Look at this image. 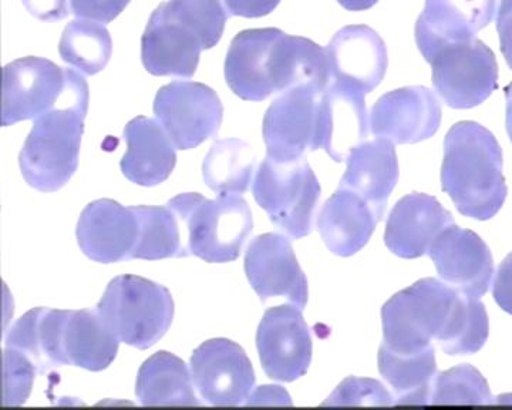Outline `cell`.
Returning <instances> with one entry per match:
<instances>
[{
  "mask_svg": "<svg viewBox=\"0 0 512 410\" xmlns=\"http://www.w3.org/2000/svg\"><path fill=\"white\" fill-rule=\"evenodd\" d=\"M441 187L466 217L485 221L501 210L507 198L503 150L490 130L476 122L448 130Z\"/></svg>",
  "mask_w": 512,
  "mask_h": 410,
  "instance_id": "cell-3",
  "label": "cell"
},
{
  "mask_svg": "<svg viewBox=\"0 0 512 410\" xmlns=\"http://www.w3.org/2000/svg\"><path fill=\"white\" fill-rule=\"evenodd\" d=\"M67 309L33 308L6 335L5 346L18 349L40 368L66 366L63 329Z\"/></svg>",
  "mask_w": 512,
  "mask_h": 410,
  "instance_id": "cell-27",
  "label": "cell"
},
{
  "mask_svg": "<svg viewBox=\"0 0 512 410\" xmlns=\"http://www.w3.org/2000/svg\"><path fill=\"white\" fill-rule=\"evenodd\" d=\"M460 292L434 278H424L393 295L382 309L383 344L412 354L439 339Z\"/></svg>",
  "mask_w": 512,
  "mask_h": 410,
  "instance_id": "cell-7",
  "label": "cell"
},
{
  "mask_svg": "<svg viewBox=\"0 0 512 410\" xmlns=\"http://www.w3.org/2000/svg\"><path fill=\"white\" fill-rule=\"evenodd\" d=\"M153 109L177 150L195 149L214 137L224 116L218 94L197 82H173L161 87Z\"/></svg>",
  "mask_w": 512,
  "mask_h": 410,
  "instance_id": "cell-11",
  "label": "cell"
},
{
  "mask_svg": "<svg viewBox=\"0 0 512 410\" xmlns=\"http://www.w3.org/2000/svg\"><path fill=\"white\" fill-rule=\"evenodd\" d=\"M66 87V69L28 56L3 69L2 126L37 119L52 110Z\"/></svg>",
  "mask_w": 512,
  "mask_h": 410,
  "instance_id": "cell-14",
  "label": "cell"
},
{
  "mask_svg": "<svg viewBox=\"0 0 512 410\" xmlns=\"http://www.w3.org/2000/svg\"><path fill=\"white\" fill-rule=\"evenodd\" d=\"M380 220L382 215L372 205L352 190L339 187L320 210L318 230L333 254L350 257L369 243Z\"/></svg>",
  "mask_w": 512,
  "mask_h": 410,
  "instance_id": "cell-23",
  "label": "cell"
},
{
  "mask_svg": "<svg viewBox=\"0 0 512 410\" xmlns=\"http://www.w3.org/2000/svg\"><path fill=\"white\" fill-rule=\"evenodd\" d=\"M97 312L123 344L151 348L170 329L174 318L171 292L137 275H120L107 285Z\"/></svg>",
  "mask_w": 512,
  "mask_h": 410,
  "instance_id": "cell-6",
  "label": "cell"
},
{
  "mask_svg": "<svg viewBox=\"0 0 512 410\" xmlns=\"http://www.w3.org/2000/svg\"><path fill=\"white\" fill-rule=\"evenodd\" d=\"M495 0H426L414 38L426 57L443 43L476 38L494 19Z\"/></svg>",
  "mask_w": 512,
  "mask_h": 410,
  "instance_id": "cell-21",
  "label": "cell"
},
{
  "mask_svg": "<svg viewBox=\"0 0 512 410\" xmlns=\"http://www.w3.org/2000/svg\"><path fill=\"white\" fill-rule=\"evenodd\" d=\"M245 274L262 301L284 297L302 311L308 304V280L284 235H258L245 254Z\"/></svg>",
  "mask_w": 512,
  "mask_h": 410,
  "instance_id": "cell-15",
  "label": "cell"
},
{
  "mask_svg": "<svg viewBox=\"0 0 512 410\" xmlns=\"http://www.w3.org/2000/svg\"><path fill=\"white\" fill-rule=\"evenodd\" d=\"M370 133L393 144L433 137L441 124L439 100L427 87H402L384 94L369 114Z\"/></svg>",
  "mask_w": 512,
  "mask_h": 410,
  "instance_id": "cell-18",
  "label": "cell"
},
{
  "mask_svg": "<svg viewBox=\"0 0 512 410\" xmlns=\"http://www.w3.org/2000/svg\"><path fill=\"white\" fill-rule=\"evenodd\" d=\"M266 157L301 160L315 150H332V102L328 89L301 84L282 93L264 117Z\"/></svg>",
  "mask_w": 512,
  "mask_h": 410,
  "instance_id": "cell-4",
  "label": "cell"
},
{
  "mask_svg": "<svg viewBox=\"0 0 512 410\" xmlns=\"http://www.w3.org/2000/svg\"><path fill=\"white\" fill-rule=\"evenodd\" d=\"M195 388L208 405L241 406L255 389V371L244 349L227 338H215L191 356Z\"/></svg>",
  "mask_w": 512,
  "mask_h": 410,
  "instance_id": "cell-12",
  "label": "cell"
},
{
  "mask_svg": "<svg viewBox=\"0 0 512 410\" xmlns=\"http://www.w3.org/2000/svg\"><path fill=\"white\" fill-rule=\"evenodd\" d=\"M247 406H292L291 396L281 386H259L249 395Z\"/></svg>",
  "mask_w": 512,
  "mask_h": 410,
  "instance_id": "cell-42",
  "label": "cell"
},
{
  "mask_svg": "<svg viewBox=\"0 0 512 410\" xmlns=\"http://www.w3.org/2000/svg\"><path fill=\"white\" fill-rule=\"evenodd\" d=\"M87 110L86 79L73 69H66V87L59 102L37 117L20 151V171L30 187L53 193L69 183L79 166Z\"/></svg>",
  "mask_w": 512,
  "mask_h": 410,
  "instance_id": "cell-2",
  "label": "cell"
},
{
  "mask_svg": "<svg viewBox=\"0 0 512 410\" xmlns=\"http://www.w3.org/2000/svg\"><path fill=\"white\" fill-rule=\"evenodd\" d=\"M165 8L197 30L205 50L217 46L229 18L222 0H168Z\"/></svg>",
  "mask_w": 512,
  "mask_h": 410,
  "instance_id": "cell-34",
  "label": "cell"
},
{
  "mask_svg": "<svg viewBox=\"0 0 512 410\" xmlns=\"http://www.w3.org/2000/svg\"><path fill=\"white\" fill-rule=\"evenodd\" d=\"M493 295L498 307L512 315V252L505 257L495 277Z\"/></svg>",
  "mask_w": 512,
  "mask_h": 410,
  "instance_id": "cell-39",
  "label": "cell"
},
{
  "mask_svg": "<svg viewBox=\"0 0 512 410\" xmlns=\"http://www.w3.org/2000/svg\"><path fill=\"white\" fill-rule=\"evenodd\" d=\"M329 62L332 93L366 106V96L386 75L387 49L379 33L369 26L353 25L340 29L325 47Z\"/></svg>",
  "mask_w": 512,
  "mask_h": 410,
  "instance_id": "cell-10",
  "label": "cell"
},
{
  "mask_svg": "<svg viewBox=\"0 0 512 410\" xmlns=\"http://www.w3.org/2000/svg\"><path fill=\"white\" fill-rule=\"evenodd\" d=\"M396 405L392 393L376 381L350 376L345 379L335 392L322 403V406H343V408H363V406H393Z\"/></svg>",
  "mask_w": 512,
  "mask_h": 410,
  "instance_id": "cell-36",
  "label": "cell"
},
{
  "mask_svg": "<svg viewBox=\"0 0 512 410\" xmlns=\"http://www.w3.org/2000/svg\"><path fill=\"white\" fill-rule=\"evenodd\" d=\"M23 6L40 20H62L69 15V0H22Z\"/></svg>",
  "mask_w": 512,
  "mask_h": 410,
  "instance_id": "cell-40",
  "label": "cell"
},
{
  "mask_svg": "<svg viewBox=\"0 0 512 410\" xmlns=\"http://www.w3.org/2000/svg\"><path fill=\"white\" fill-rule=\"evenodd\" d=\"M225 80L247 102H262L301 84L328 89V55L312 40L281 29L242 30L229 46Z\"/></svg>",
  "mask_w": 512,
  "mask_h": 410,
  "instance_id": "cell-1",
  "label": "cell"
},
{
  "mask_svg": "<svg viewBox=\"0 0 512 410\" xmlns=\"http://www.w3.org/2000/svg\"><path fill=\"white\" fill-rule=\"evenodd\" d=\"M497 30L501 52L512 70V0H501L498 8Z\"/></svg>",
  "mask_w": 512,
  "mask_h": 410,
  "instance_id": "cell-41",
  "label": "cell"
},
{
  "mask_svg": "<svg viewBox=\"0 0 512 410\" xmlns=\"http://www.w3.org/2000/svg\"><path fill=\"white\" fill-rule=\"evenodd\" d=\"M119 345V338L107 327L97 309L67 311L63 329V351L67 365L92 372L104 371L116 359Z\"/></svg>",
  "mask_w": 512,
  "mask_h": 410,
  "instance_id": "cell-25",
  "label": "cell"
},
{
  "mask_svg": "<svg viewBox=\"0 0 512 410\" xmlns=\"http://www.w3.org/2000/svg\"><path fill=\"white\" fill-rule=\"evenodd\" d=\"M379 0H338V3L342 8L350 10V12H363L373 8Z\"/></svg>",
  "mask_w": 512,
  "mask_h": 410,
  "instance_id": "cell-43",
  "label": "cell"
},
{
  "mask_svg": "<svg viewBox=\"0 0 512 410\" xmlns=\"http://www.w3.org/2000/svg\"><path fill=\"white\" fill-rule=\"evenodd\" d=\"M222 3L227 9L229 18L239 16V18L256 19L274 12L281 0H222Z\"/></svg>",
  "mask_w": 512,
  "mask_h": 410,
  "instance_id": "cell-38",
  "label": "cell"
},
{
  "mask_svg": "<svg viewBox=\"0 0 512 410\" xmlns=\"http://www.w3.org/2000/svg\"><path fill=\"white\" fill-rule=\"evenodd\" d=\"M429 255L448 287L478 299L487 294L493 282L494 261L480 235L448 225L431 245Z\"/></svg>",
  "mask_w": 512,
  "mask_h": 410,
  "instance_id": "cell-17",
  "label": "cell"
},
{
  "mask_svg": "<svg viewBox=\"0 0 512 410\" xmlns=\"http://www.w3.org/2000/svg\"><path fill=\"white\" fill-rule=\"evenodd\" d=\"M252 191L259 207L289 237L298 240L312 233L320 184L308 161L266 157L256 170Z\"/></svg>",
  "mask_w": 512,
  "mask_h": 410,
  "instance_id": "cell-8",
  "label": "cell"
},
{
  "mask_svg": "<svg viewBox=\"0 0 512 410\" xmlns=\"http://www.w3.org/2000/svg\"><path fill=\"white\" fill-rule=\"evenodd\" d=\"M255 174V156L245 141L218 140L202 164L205 184L218 196L247 193Z\"/></svg>",
  "mask_w": 512,
  "mask_h": 410,
  "instance_id": "cell-29",
  "label": "cell"
},
{
  "mask_svg": "<svg viewBox=\"0 0 512 410\" xmlns=\"http://www.w3.org/2000/svg\"><path fill=\"white\" fill-rule=\"evenodd\" d=\"M345 176L340 187L348 188L384 214L387 200L399 180V161L392 141L366 140L357 144L346 157Z\"/></svg>",
  "mask_w": 512,
  "mask_h": 410,
  "instance_id": "cell-24",
  "label": "cell"
},
{
  "mask_svg": "<svg viewBox=\"0 0 512 410\" xmlns=\"http://www.w3.org/2000/svg\"><path fill=\"white\" fill-rule=\"evenodd\" d=\"M131 0H70L72 13L77 19L94 20V22H113L127 8Z\"/></svg>",
  "mask_w": 512,
  "mask_h": 410,
  "instance_id": "cell-37",
  "label": "cell"
},
{
  "mask_svg": "<svg viewBox=\"0 0 512 410\" xmlns=\"http://www.w3.org/2000/svg\"><path fill=\"white\" fill-rule=\"evenodd\" d=\"M59 53L64 63L83 75L93 76L109 65L113 40L103 23L76 19L64 28Z\"/></svg>",
  "mask_w": 512,
  "mask_h": 410,
  "instance_id": "cell-30",
  "label": "cell"
},
{
  "mask_svg": "<svg viewBox=\"0 0 512 410\" xmlns=\"http://www.w3.org/2000/svg\"><path fill=\"white\" fill-rule=\"evenodd\" d=\"M124 139L127 153L120 167L131 183L154 187L171 176L177 163V149L157 119L140 116L131 120L124 129Z\"/></svg>",
  "mask_w": 512,
  "mask_h": 410,
  "instance_id": "cell-22",
  "label": "cell"
},
{
  "mask_svg": "<svg viewBox=\"0 0 512 410\" xmlns=\"http://www.w3.org/2000/svg\"><path fill=\"white\" fill-rule=\"evenodd\" d=\"M136 396L143 406H200L183 359L160 351L141 365Z\"/></svg>",
  "mask_w": 512,
  "mask_h": 410,
  "instance_id": "cell-26",
  "label": "cell"
},
{
  "mask_svg": "<svg viewBox=\"0 0 512 410\" xmlns=\"http://www.w3.org/2000/svg\"><path fill=\"white\" fill-rule=\"evenodd\" d=\"M453 224V215L436 197L413 193L394 205L387 220L384 243L394 255L406 260L429 254L436 238Z\"/></svg>",
  "mask_w": 512,
  "mask_h": 410,
  "instance_id": "cell-20",
  "label": "cell"
},
{
  "mask_svg": "<svg viewBox=\"0 0 512 410\" xmlns=\"http://www.w3.org/2000/svg\"><path fill=\"white\" fill-rule=\"evenodd\" d=\"M493 399L484 376L474 366L460 365L440 373L431 391V405H485Z\"/></svg>",
  "mask_w": 512,
  "mask_h": 410,
  "instance_id": "cell-33",
  "label": "cell"
},
{
  "mask_svg": "<svg viewBox=\"0 0 512 410\" xmlns=\"http://www.w3.org/2000/svg\"><path fill=\"white\" fill-rule=\"evenodd\" d=\"M379 371L396 392V405H426L437 376L434 346L423 351L402 354L382 344Z\"/></svg>",
  "mask_w": 512,
  "mask_h": 410,
  "instance_id": "cell-28",
  "label": "cell"
},
{
  "mask_svg": "<svg viewBox=\"0 0 512 410\" xmlns=\"http://www.w3.org/2000/svg\"><path fill=\"white\" fill-rule=\"evenodd\" d=\"M36 365L28 355L5 346L3 351V406H22L35 382Z\"/></svg>",
  "mask_w": 512,
  "mask_h": 410,
  "instance_id": "cell-35",
  "label": "cell"
},
{
  "mask_svg": "<svg viewBox=\"0 0 512 410\" xmlns=\"http://www.w3.org/2000/svg\"><path fill=\"white\" fill-rule=\"evenodd\" d=\"M167 205L190 231L187 255L210 264L237 260L254 230L251 210L239 194H221L210 200L200 193H184Z\"/></svg>",
  "mask_w": 512,
  "mask_h": 410,
  "instance_id": "cell-5",
  "label": "cell"
},
{
  "mask_svg": "<svg viewBox=\"0 0 512 410\" xmlns=\"http://www.w3.org/2000/svg\"><path fill=\"white\" fill-rule=\"evenodd\" d=\"M134 210L138 217V240L131 258L157 261L185 257L175 217L177 214L168 205H137Z\"/></svg>",
  "mask_w": 512,
  "mask_h": 410,
  "instance_id": "cell-31",
  "label": "cell"
},
{
  "mask_svg": "<svg viewBox=\"0 0 512 410\" xmlns=\"http://www.w3.org/2000/svg\"><path fill=\"white\" fill-rule=\"evenodd\" d=\"M424 59L430 63L434 89L448 107L473 109L497 90V59L481 40L443 43Z\"/></svg>",
  "mask_w": 512,
  "mask_h": 410,
  "instance_id": "cell-9",
  "label": "cell"
},
{
  "mask_svg": "<svg viewBox=\"0 0 512 410\" xmlns=\"http://www.w3.org/2000/svg\"><path fill=\"white\" fill-rule=\"evenodd\" d=\"M505 99H507V131L512 143V83L505 87Z\"/></svg>",
  "mask_w": 512,
  "mask_h": 410,
  "instance_id": "cell-44",
  "label": "cell"
},
{
  "mask_svg": "<svg viewBox=\"0 0 512 410\" xmlns=\"http://www.w3.org/2000/svg\"><path fill=\"white\" fill-rule=\"evenodd\" d=\"M488 334L490 322L483 302L460 292L437 342L448 355H473L483 348Z\"/></svg>",
  "mask_w": 512,
  "mask_h": 410,
  "instance_id": "cell-32",
  "label": "cell"
},
{
  "mask_svg": "<svg viewBox=\"0 0 512 410\" xmlns=\"http://www.w3.org/2000/svg\"><path fill=\"white\" fill-rule=\"evenodd\" d=\"M256 348L268 378L279 382L302 378L312 362V338L302 309L295 305L268 309L259 324Z\"/></svg>",
  "mask_w": 512,
  "mask_h": 410,
  "instance_id": "cell-13",
  "label": "cell"
},
{
  "mask_svg": "<svg viewBox=\"0 0 512 410\" xmlns=\"http://www.w3.org/2000/svg\"><path fill=\"white\" fill-rule=\"evenodd\" d=\"M76 237L90 260L100 264L130 260L138 240L136 210L109 198L93 201L80 214Z\"/></svg>",
  "mask_w": 512,
  "mask_h": 410,
  "instance_id": "cell-19",
  "label": "cell"
},
{
  "mask_svg": "<svg viewBox=\"0 0 512 410\" xmlns=\"http://www.w3.org/2000/svg\"><path fill=\"white\" fill-rule=\"evenodd\" d=\"M202 50L205 46L197 30L164 3L151 13L141 38V60L148 73L190 79L197 72Z\"/></svg>",
  "mask_w": 512,
  "mask_h": 410,
  "instance_id": "cell-16",
  "label": "cell"
}]
</instances>
